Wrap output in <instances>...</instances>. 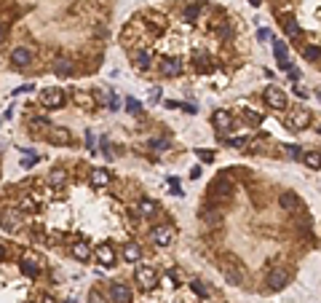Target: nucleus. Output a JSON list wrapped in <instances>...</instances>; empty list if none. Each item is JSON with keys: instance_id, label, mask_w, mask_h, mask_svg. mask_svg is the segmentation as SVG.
I'll return each mask as SVG.
<instances>
[{"instance_id": "nucleus-1", "label": "nucleus", "mask_w": 321, "mask_h": 303, "mask_svg": "<svg viewBox=\"0 0 321 303\" xmlns=\"http://www.w3.org/2000/svg\"><path fill=\"white\" fill-rule=\"evenodd\" d=\"M158 70L164 78H177V75H182V59L179 56H160Z\"/></svg>"}, {"instance_id": "nucleus-2", "label": "nucleus", "mask_w": 321, "mask_h": 303, "mask_svg": "<svg viewBox=\"0 0 321 303\" xmlns=\"http://www.w3.org/2000/svg\"><path fill=\"white\" fill-rule=\"evenodd\" d=\"M137 282L142 290H155L158 287V271L150 266H139L137 268Z\"/></svg>"}, {"instance_id": "nucleus-3", "label": "nucleus", "mask_w": 321, "mask_h": 303, "mask_svg": "<svg viewBox=\"0 0 321 303\" xmlns=\"http://www.w3.org/2000/svg\"><path fill=\"white\" fill-rule=\"evenodd\" d=\"M308 124H310V110H305V108L289 110V116H287V126L289 129H305Z\"/></svg>"}, {"instance_id": "nucleus-4", "label": "nucleus", "mask_w": 321, "mask_h": 303, "mask_svg": "<svg viewBox=\"0 0 321 303\" xmlns=\"http://www.w3.org/2000/svg\"><path fill=\"white\" fill-rule=\"evenodd\" d=\"M209 196L214 201H220V198H228L230 196V180L228 177H217L214 183L209 185Z\"/></svg>"}, {"instance_id": "nucleus-5", "label": "nucleus", "mask_w": 321, "mask_h": 303, "mask_svg": "<svg viewBox=\"0 0 321 303\" xmlns=\"http://www.w3.org/2000/svg\"><path fill=\"white\" fill-rule=\"evenodd\" d=\"M150 239H153V244H158V247H169V244L174 242V228H169V225L153 228L150 231Z\"/></svg>"}, {"instance_id": "nucleus-6", "label": "nucleus", "mask_w": 321, "mask_h": 303, "mask_svg": "<svg viewBox=\"0 0 321 303\" xmlns=\"http://www.w3.org/2000/svg\"><path fill=\"white\" fill-rule=\"evenodd\" d=\"M41 102L46 108H62L64 105V91L62 89H43L41 91Z\"/></svg>"}, {"instance_id": "nucleus-7", "label": "nucleus", "mask_w": 321, "mask_h": 303, "mask_svg": "<svg viewBox=\"0 0 321 303\" xmlns=\"http://www.w3.org/2000/svg\"><path fill=\"white\" fill-rule=\"evenodd\" d=\"M265 102L273 108V110H284L287 108V97H284V91L276 89V86H268L265 89Z\"/></svg>"}, {"instance_id": "nucleus-8", "label": "nucleus", "mask_w": 321, "mask_h": 303, "mask_svg": "<svg viewBox=\"0 0 321 303\" xmlns=\"http://www.w3.org/2000/svg\"><path fill=\"white\" fill-rule=\"evenodd\" d=\"M268 287L270 290H284L287 287V282H289V274L284 271V268H273L270 274H268Z\"/></svg>"}, {"instance_id": "nucleus-9", "label": "nucleus", "mask_w": 321, "mask_h": 303, "mask_svg": "<svg viewBox=\"0 0 321 303\" xmlns=\"http://www.w3.org/2000/svg\"><path fill=\"white\" fill-rule=\"evenodd\" d=\"M222 274H225V279H228L230 282V285H241V282H244V271L238 268V266H235V263L233 260H225L222 263Z\"/></svg>"}, {"instance_id": "nucleus-10", "label": "nucleus", "mask_w": 321, "mask_h": 303, "mask_svg": "<svg viewBox=\"0 0 321 303\" xmlns=\"http://www.w3.org/2000/svg\"><path fill=\"white\" fill-rule=\"evenodd\" d=\"M51 131V134L49 137H46V140H49V143L51 145H72V134H70V131L67 129H62V126H56V129H49Z\"/></svg>"}, {"instance_id": "nucleus-11", "label": "nucleus", "mask_w": 321, "mask_h": 303, "mask_svg": "<svg viewBox=\"0 0 321 303\" xmlns=\"http://www.w3.org/2000/svg\"><path fill=\"white\" fill-rule=\"evenodd\" d=\"M94 258H97L102 266H112V263H115V250H112L110 244H99V247L94 250Z\"/></svg>"}, {"instance_id": "nucleus-12", "label": "nucleus", "mask_w": 321, "mask_h": 303, "mask_svg": "<svg viewBox=\"0 0 321 303\" xmlns=\"http://www.w3.org/2000/svg\"><path fill=\"white\" fill-rule=\"evenodd\" d=\"M41 255H24V260H22V271L27 274V277H37L41 274Z\"/></svg>"}, {"instance_id": "nucleus-13", "label": "nucleus", "mask_w": 321, "mask_h": 303, "mask_svg": "<svg viewBox=\"0 0 321 303\" xmlns=\"http://www.w3.org/2000/svg\"><path fill=\"white\" fill-rule=\"evenodd\" d=\"M110 295L115 303H131V290L126 285H121V282H115V285L110 287Z\"/></svg>"}, {"instance_id": "nucleus-14", "label": "nucleus", "mask_w": 321, "mask_h": 303, "mask_svg": "<svg viewBox=\"0 0 321 303\" xmlns=\"http://www.w3.org/2000/svg\"><path fill=\"white\" fill-rule=\"evenodd\" d=\"M19 225H22V212H19V210L3 215V228L6 231H19Z\"/></svg>"}, {"instance_id": "nucleus-15", "label": "nucleus", "mask_w": 321, "mask_h": 303, "mask_svg": "<svg viewBox=\"0 0 321 303\" xmlns=\"http://www.w3.org/2000/svg\"><path fill=\"white\" fill-rule=\"evenodd\" d=\"M139 258H142V247H139L137 242H126V244H124V260L137 263Z\"/></svg>"}, {"instance_id": "nucleus-16", "label": "nucleus", "mask_w": 321, "mask_h": 303, "mask_svg": "<svg viewBox=\"0 0 321 303\" xmlns=\"http://www.w3.org/2000/svg\"><path fill=\"white\" fill-rule=\"evenodd\" d=\"M11 62H14V64H30V62H32V51L24 49V46H19V49L11 51Z\"/></svg>"}, {"instance_id": "nucleus-17", "label": "nucleus", "mask_w": 321, "mask_h": 303, "mask_svg": "<svg viewBox=\"0 0 321 303\" xmlns=\"http://www.w3.org/2000/svg\"><path fill=\"white\" fill-rule=\"evenodd\" d=\"M273 51H276L278 68H281V70H289V59H287V43H284V41H276V43H273Z\"/></svg>"}, {"instance_id": "nucleus-18", "label": "nucleus", "mask_w": 321, "mask_h": 303, "mask_svg": "<svg viewBox=\"0 0 321 303\" xmlns=\"http://www.w3.org/2000/svg\"><path fill=\"white\" fill-rule=\"evenodd\" d=\"M137 210H139V215H142V217H153L158 212V204L153 201V198H139Z\"/></svg>"}, {"instance_id": "nucleus-19", "label": "nucleus", "mask_w": 321, "mask_h": 303, "mask_svg": "<svg viewBox=\"0 0 321 303\" xmlns=\"http://www.w3.org/2000/svg\"><path fill=\"white\" fill-rule=\"evenodd\" d=\"M201 14H204V6H201V3H190V6H187L185 11H182V19H185L187 24H193Z\"/></svg>"}, {"instance_id": "nucleus-20", "label": "nucleus", "mask_w": 321, "mask_h": 303, "mask_svg": "<svg viewBox=\"0 0 321 303\" xmlns=\"http://www.w3.org/2000/svg\"><path fill=\"white\" fill-rule=\"evenodd\" d=\"M212 121H214L217 129H230V124H233V118H230L228 110H217L214 116H212Z\"/></svg>"}, {"instance_id": "nucleus-21", "label": "nucleus", "mask_w": 321, "mask_h": 303, "mask_svg": "<svg viewBox=\"0 0 321 303\" xmlns=\"http://www.w3.org/2000/svg\"><path fill=\"white\" fill-rule=\"evenodd\" d=\"M91 183L97 188L110 185V172H107V169H94V172H91Z\"/></svg>"}, {"instance_id": "nucleus-22", "label": "nucleus", "mask_w": 321, "mask_h": 303, "mask_svg": "<svg viewBox=\"0 0 321 303\" xmlns=\"http://www.w3.org/2000/svg\"><path fill=\"white\" fill-rule=\"evenodd\" d=\"M72 255H75L78 260H89V258H91V247H89L86 242H75V244H72Z\"/></svg>"}, {"instance_id": "nucleus-23", "label": "nucleus", "mask_w": 321, "mask_h": 303, "mask_svg": "<svg viewBox=\"0 0 321 303\" xmlns=\"http://www.w3.org/2000/svg\"><path fill=\"white\" fill-rule=\"evenodd\" d=\"M131 56H134V64H137V70H150V54L147 51H134V54H131Z\"/></svg>"}, {"instance_id": "nucleus-24", "label": "nucleus", "mask_w": 321, "mask_h": 303, "mask_svg": "<svg viewBox=\"0 0 321 303\" xmlns=\"http://www.w3.org/2000/svg\"><path fill=\"white\" fill-rule=\"evenodd\" d=\"M278 201H281V207H284V210H300V201H297V196L295 193H281V198H278Z\"/></svg>"}, {"instance_id": "nucleus-25", "label": "nucleus", "mask_w": 321, "mask_h": 303, "mask_svg": "<svg viewBox=\"0 0 321 303\" xmlns=\"http://www.w3.org/2000/svg\"><path fill=\"white\" fill-rule=\"evenodd\" d=\"M49 183L54 188H62L64 183H67V175H64L62 169H51V172H49Z\"/></svg>"}, {"instance_id": "nucleus-26", "label": "nucleus", "mask_w": 321, "mask_h": 303, "mask_svg": "<svg viewBox=\"0 0 321 303\" xmlns=\"http://www.w3.org/2000/svg\"><path fill=\"white\" fill-rule=\"evenodd\" d=\"M72 68H75V64H72L70 59H56V62H54V73H56V75H70Z\"/></svg>"}, {"instance_id": "nucleus-27", "label": "nucleus", "mask_w": 321, "mask_h": 303, "mask_svg": "<svg viewBox=\"0 0 321 303\" xmlns=\"http://www.w3.org/2000/svg\"><path fill=\"white\" fill-rule=\"evenodd\" d=\"M300 158H303L305 164H308L310 169H313V172L318 169V153H316V150H305V153H300Z\"/></svg>"}, {"instance_id": "nucleus-28", "label": "nucleus", "mask_w": 321, "mask_h": 303, "mask_svg": "<svg viewBox=\"0 0 321 303\" xmlns=\"http://www.w3.org/2000/svg\"><path fill=\"white\" fill-rule=\"evenodd\" d=\"M19 207H22L24 212H35L37 210V198L35 196H22L19 198Z\"/></svg>"}, {"instance_id": "nucleus-29", "label": "nucleus", "mask_w": 321, "mask_h": 303, "mask_svg": "<svg viewBox=\"0 0 321 303\" xmlns=\"http://www.w3.org/2000/svg\"><path fill=\"white\" fill-rule=\"evenodd\" d=\"M284 32L292 38V41H297V38L303 35V30H300V27H297V22H289V19L284 22Z\"/></svg>"}, {"instance_id": "nucleus-30", "label": "nucleus", "mask_w": 321, "mask_h": 303, "mask_svg": "<svg viewBox=\"0 0 321 303\" xmlns=\"http://www.w3.org/2000/svg\"><path fill=\"white\" fill-rule=\"evenodd\" d=\"M244 118H247L252 126H260V124H262V116H260L257 110H252V108H247V110H244Z\"/></svg>"}, {"instance_id": "nucleus-31", "label": "nucleus", "mask_w": 321, "mask_h": 303, "mask_svg": "<svg viewBox=\"0 0 321 303\" xmlns=\"http://www.w3.org/2000/svg\"><path fill=\"white\" fill-rule=\"evenodd\" d=\"M30 129H32V131H49L51 124H49L46 118H32V121H30Z\"/></svg>"}, {"instance_id": "nucleus-32", "label": "nucleus", "mask_w": 321, "mask_h": 303, "mask_svg": "<svg viewBox=\"0 0 321 303\" xmlns=\"http://www.w3.org/2000/svg\"><path fill=\"white\" fill-rule=\"evenodd\" d=\"M190 287H193V292H195V295H201V298H206V295H209V287H206L201 279H193V282H190Z\"/></svg>"}, {"instance_id": "nucleus-33", "label": "nucleus", "mask_w": 321, "mask_h": 303, "mask_svg": "<svg viewBox=\"0 0 321 303\" xmlns=\"http://www.w3.org/2000/svg\"><path fill=\"white\" fill-rule=\"evenodd\" d=\"M303 54H305V59H310V62H318V56H321V54H318V46H316V43H308Z\"/></svg>"}, {"instance_id": "nucleus-34", "label": "nucleus", "mask_w": 321, "mask_h": 303, "mask_svg": "<svg viewBox=\"0 0 321 303\" xmlns=\"http://www.w3.org/2000/svg\"><path fill=\"white\" fill-rule=\"evenodd\" d=\"M75 102H78V105H83V108H94V99L89 97V94H78V97H75Z\"/></svg>"}, {"instance_id": "nucleus-35", "label": "nucleus", "mask_w": 321, "mask_h": 303, "mask_svg": "<svg viewBox=\"0 0 321 303\" xmlns=\"http://www.w3.org/2000/svg\"><path fill=\"white\" fill-rule=\"evenodd\" d=\"M217 35H220V38H230V24L228 22H217Z\"/></svg>"}, {"instance_id": "nucleus-36", "label": "nucleus", "mask_w": 321, "mask_h": 303, "mask_svg": "<svg viewBox=\"0 0 321 303\" xmlns=\"http://www.w3.org/2000/svg\"><path fill=\"white\" fill-rule=\"evenodd\" d=\"M89 303H105V298H102V292L91 290V292H89Z\"/></svg>"}, {"instance_id": "nucleus-37", "label": "nucleus", "mask_w": 321, "mask_h": 303, "mask_svg": "<svg viewBox=\"0 0 321 303\" xmlns=\"http://www.w3.org/2000/svg\"><path fill=\"white\" fill-rule=\"evenodd\" d=\"M198 158L209 164V161H214V153H212V150H198Z\"/></svg>"}, {"instance_id": "nucleus-38", "label": "nucleus", "mask_w": 321, "mask_h": 303, "mask_svg": "<svg viewBox=\"0 0 321 303\" xmlns=\"http://www.w3.org/2000/svg\"><path fill=\"white\" fill-rule=\"evenodd\" d=\"M284 150H287V153H289V156H292V158H300V153H303V150H300V148H297V145H287V148H284Z\"/></svg>"}, {"instance_id": "nucleus-39", "label": "nucleus", "mask_w": 321, "mask_h": 303, "mask_svg": "<svg viewBox=\"0 0 321 303\" xmlns=\"http://www.w3.org/2000/svg\"><path fill=\"white\" fill-rule=\"evenodd\" d=\"M150 145H153L155 150H166V148H169V140H153Z\"/></svg>"}, {"instance_id": "nucleus-40", "label": "nucleus", "mask_w": 321, "mask_h": 303, "mask_svg": "<svg viewBox=\"0 0 321 303\" xmlns=\"http://www.w3.org/2000/svg\"><path fill=\"white\" fill-rule=\"evenodd\" d=\"M126 108H129L131 113H139V102H137V99H126Z\"/></svg>"}, {"instance_id": "nucleus-41", "label": "nucleus", "mask_w": 321, "mask_h": 303, "mask_svg": "<svg viewBox=\"0 0 321 303\" xmlns=\"http://www.w3.org/2000/svg\"><path fill=\"white\" fill-rule=\"evenodd\" d=\"M35 161H37V156H24V158H22V166H32Z\"/></svg>"}, {"instance_id": "nucleus-42", "label": "nucleus", "mask_w": 321, "mask_h": 303, "mask_svg": "<svg viewBox=\"0 0 321 303\" xmlns=\"http://www.w3.org/2000/svg\"><path fill=\"white\" fill-rule=\"evenodd\" d=\"M107 102H110L112 110H118V97H115V94H107Z\"/></svg>"}, {"instance_id": "nucleus-43", "label": "nucleus", "mask_w": 321, "mask_h": 303, "mask_svg": "<svg viewBox=\"0 0 321 303\" xmlns=\"http://www.w3.org/2000/svg\"><path fill=\"white\" fill-rule=\"evenodd\" d=\"M257 38H260V41H268L270 32H268V30H260V32H257Z\"/></svg>"}, {"instance_id": "nucleus-44", "label": "nucleus", "mask_w": 321, "mask_h": 303, "mask_svg": "<svg viewBox=\"0 0 321 303\" xmlns=\"http://www.w3.org/2000/svg\"><path fill=\"white\" fill-rule=\"evenodd\" d=\"M295 91H297V97H303V99H305V97H308V91H305V89H303V86H297V89H295Z\"/></svg>"}, {"instance_id": "nucleus-45", "label": "nucleus", "mask_w": 321, "mask_h": 303, "mask_svg": "<svg viewBox=\"0 0 321 303\" xmlns=\"http://www.w3.org/2000/svg\"><path fill=\"white\" fill-rule=\"evenodd\" d=\"M41 303H54V298H51V295H46V292H43V295H41Z\"/></svg>"}, {"instance_id": "nucleus-46", "label": "nucleus", "mask_w": 321, "mask_h": 303, "mask_svg": "<svg viewBox=\"0 0 321 303\" xmlns=\"http://www.w3.org/2000/svg\"><path fill=\"white\" fill-rule=\"evenodd\" d=\"M0 41H6V24L0 22Z\"/></svg>"}, {"instance_id": "nucleus-47", "label": "nucleus", "mask_w": 321, "mask_h": 303, "mask_svg": "<svg viewBox=\"0 0 321 303\" xmlns=\"http://www.w3.org/2000/svg\"><path fill=\"white\" fill-rule=\"evenodd\" d=\"M3 258H6V247L0 244V260H3Z\"/></svg>"}, {"instance_id": "nucleus-48", "label": "nucleus", "mask_w": 321, "mask_h": 303, "mask_svg": "<svg viewBox=\"0 0 321 303\" xmlns=\"http://www.w3.org/2000/svg\"><path fill=\"white\" fill-rule=\"evenodd\" d=\"M252 6H260V0H252Z\"/></svg>"}]
</instances>
